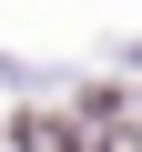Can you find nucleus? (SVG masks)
Returning <instances> with one entry per match:
<instances>
[{"label": "nucleus", "instance_id": "1", "mask_svg": "<svg viewBox=\"0 0 142 152\" xmlns=\"http://www.w3.org/2000/svg\"><path fill=\"white\" fill-rule=\"evenodd\" d=\"M81 142H91V152H142L132 102H122V91H81Z\"/></svg>", "mask_w": 142, "mask_h": 152}]
</instances>
